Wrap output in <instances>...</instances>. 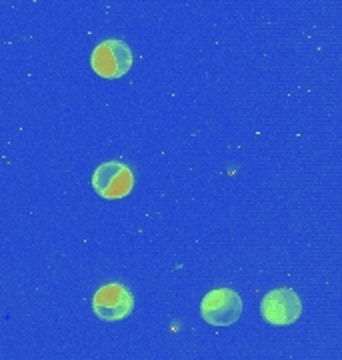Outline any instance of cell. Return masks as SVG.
Listing matches in <instances>:
<instances>
[{"label": "cell", "mask_w": 342, "mask_h": 360, "mask_svg": "<svg viewBox=\"0 0 342 360\" xmlns=\"http://www.w3.org/2000/svg\"><path fill=\"white\" fill-rule=\"evenodd\" d=\"M92 70L106 80H114L127 75L132 68V51L125 40L108 39L96 44L90 56Z\"/></svg>", "instance_id": "1"}, {"label": "cell", "mask_w": 342, "mask_h": 360, "mask_svg": "<svg viewBox=\"0 0 342 360\" xmlns=\"http://www.w3.org/2000/svg\"><path fill=\"white\" fill-rule=\"evenodd\" d=\"M92 310L104 322L125 321L134 310V295L125 284H104L92 296Z\"/></svg>", "instance_id": "2"}, {"label": "cell", "mask_w": 342, "mask_h": 360, "mask_svg": "<svg viewBox=\"0 0 342 360\" xmlns=\"http://www.w3.org/2000/svg\"><path fill=\"white\" fill-rule=\"evenodd\" d=\"M92 188L106 200L125 198L134 188V172L118 160L102 162L92 174Z\"/></svg>", "instance_id": "3"}, {"label": "cell", "mask_w": 342, "mask_h": 360, "mask_svg": "<svg viewBox=\"0 0 342 360\" xmlns=\"http://www.w3.org/2000/svg\"><path fill=\"white\" fill-rule=\"evenodd\" d=\"M242 300L232 288H215L201 302V316L213 326H230L241 319Z\"/></svg>", "instance_id": "4"}, {"label": "cell", "mask_w": 342, "mask_h": 360, "mask_svg": "<svg viewBox=\"0 0 342 360\" xmlns=\"http://www.w3.org/2000/svg\"><path fill=\"white\" fill-rule=\"evenodd\" d=\"M300 312H303V302L291 288H274L260 302L262 319L274 326H289L298 321Z\"/></svg>", "instance_id": "5"}]
</instances>
